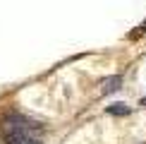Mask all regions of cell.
Segmentation results:
<instances>
[{
    "label": "cell",
    "mask_w": 146,
    "mask_h": 144,
    "mask_svg": "<svg viewBox=\"0 0 146 144\" xmlns=\"http://www.w3.org/2000/svg\"><path fill=\"white\" fill-rule=\"evenodd\" d=\"M0 137L3 144H41L38 125L24 115H5L0 123Z\"/></svg>",
    "instance_id": "1"
},
{
    "label": "cell",
    "mask_w": 146,
    "mask_h": 144,
    "mask_svg": "<svg viewBox=\"0 0 146 144\" xmlns=\"http://www.w3.org/2000/svg\"><path fill=\"white\" fill-rule=\"evenodd\" d=\"M120 84H122V77H110V79H106L103 82V94H110V91H117L120 89Z\"/></svg>",
    "instance_id": "2"
},
{
    "label": "cell",
    "mask_w": 146,
    "mask_h": 144,
    "mask_svg": "<svg viewBox=\"0 0 146 144\" xmlns=\"http://www.w3.org/2000/svg\"><path fill=\"white\" fill-rule=\"evenodd\" d=\"M108 113H110V115H127V113H129V106L113 103V106H108Z\"/></svg>",
    "instance_id": "3"
}]
</instances>
